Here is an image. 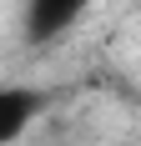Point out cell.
<instances>
[{"instance_id":"obj_2","label":"cell","mask_w":141,"mask_h":146,"mask_svg":"<svg viewBox=\"0 0 141 146\" xmlns=\"http://www.w3.org/2000/svg\"><path fill=\"white\" fill-rule=\"evenodd\" d=\"M41 91L30 86H5L0 91V146H15L30 131V121H41Z\"/></svg>"},{"instance_id":"obj_1","label":"cell","mask_w":141,"mask_h":146,"mask_svg":"<svg viewBox=\"0 0 141 146\" xmlns=\"http://www.w3.org/2000/svg\"><path fill=\"white\" fill-rule=\"evenodd\" d=\"M91 5H96V0H25V35L35 45L61 40Z\"/></svg>"}]
</instances>
